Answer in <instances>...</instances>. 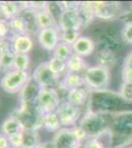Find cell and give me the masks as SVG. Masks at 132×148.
<instances>
[{
  "mask_svg": "<svg viewBox=\"0 0 132 148\" xmlns=\"http://www.w3.org/2000/svg\"><path fill=\"white\" fill-rule=\"evenodd\" d=\"M109 146L123 148L132 143V110L112 113L107 130Z\"/></svg>",
  "mask_w": 132,
  "mask_h": 148,
  "instance_id": "6da1fadb",
  "label": "cell"
},
{
  "mask_svg": "<svg viewBox=\"0 0 132 148\" xmlns=\"http://www.w3.org/2000/svg\"><path fill=\"white\" fill-rule=\"evenodd\" d=\"M112 113H96L88 111L79 121L89 137H101L107 134Z\"/></svg>",
  "mask_w": 132,
  "mask_h": 148,
  "instance_id": "7a4b0ae2",
  "label": "cell"
},
{
  "mask_svg": "<svg viewBox=\"0 0 132 148\" xmlns=\"http://www.w3.org/2000/svg\"><path fill=\"white\" fill-rule=\"evenodd\" d=\"M83 77L85 86L90 91H104L110 83L111 72L110 69L96 64L86 69Z\"/></svg>",
  "mask_w": 132,
  "mask_h": 148,
  "instance_id": "3957f363",
  "label": "cell"
},
{
  "mask_svg": "<svg viewBox=\"0 0 132 148\" xmlns=\"http://www.w3.org/2000/svg\"><path fill=\"white\" fill-rule=\"evenodd\" d=\"M12 116L18 119L25 130L39 131L44 126V114L40 111L38 106H21Z\"/></svg>",
  "mask_w": 132,
  "mask_h": 148,
  "instance_id": "277c9868",
  "label": "cell"
},
{
  "mask_svg": "<svg viewBox=\"0 0 132 148\" xmlns=\"http://www.w3.org/2000/svg\"><path fill=\"white\" fill-rule=\"evenodd\" d=\"M30 78L31 75L28 73V71L13 69L4 73V75L0 79V86L6 93L16 94L22 91Z\"/></svg>",
  "mask_w": 132,
  "mask_h": 148,
  "instance_id": "5b68a950",
  "label": "cell"
},
{
  "mask_svg": "<svg viewBox=\"0 0 132 148\" xmlns=\"http://www.w3.org/2000/svg\"><path fill=\"white\" fill-rule=\"evenodd\" d=\"M61 97L56 88H42L38 99V108L42 114L56 112L61 104Z\"/></svg>",
  "mask_w": 132,
  "mask_h": 148,
  "instance_id": "8992f818",
  "label": "cell"
},
{
  "mask_svg": "<svg viewBox=\"0 0 132 148\" xmlns=\"http://www.w3.org/2000/svg\"><path fill=\"white\" fill-rule=\"evenodd\" d=\"M91 8L95 18L101 20H112L121 13L122 6L118 2L92 1L90 2Z\"/></svg>",
  "mask_w": 132,
  "mask_h": 148,
  "instance_id": "52a82bcc",
  "label": "cell"
},
{
  "mask_svg": "<svg viewBox=\"0 0 132 148\" xmlns=\"http://www.w3.org/2000/svg\"><path fill=\"white\" fill-rule=\"evenodd\" d=\"M31 76L40 88H54V86L58 85L60 81V77L56 76L49 69L47 61L40 63Z\"/></svg>",
  "mask_w": 132,
  "mask_h": 148,
  "instance_id": "ba28073f",
  "label": "cell"
},
{
  "mask_svg": "<svg viewBox=\"0 0 132 148\" xmlns=\"http://www.w3.org/2000/svg\"><path fill=\"white\" fill-rule=\"evenodd\" d=\"M56 114L59 118L62 127H73L76 123L80 121L81 110L67 101H62L56 110Z\"/></svg>",
  "mask_w": 132,
  "mask_h": 148,
  "instance_id": "9c48e42d",
  "label": "cell"
},
{
  "mask_svg": "<svg viewBox=\"0 0 132 148\" xmlns=\"http://www.w3.org/2000/svg\"><path fill=\"white\" fill-rule=\"evenodd\" d=\"M37 37L40 46L47 51H53L57 45L61 42L60 31L56 27L40 29Z\"/></svg>",
  "mask_w": 132,
  "mask_h": 148,
  "instance_id": "30bf717a",
  "label": "cell"
},
{
  "mask_svg": "<svg viewBox=\"0 0 132 148\" xmlns=\"http://www.w3.org/2000/svg\"><path fill=\"white\" fill-rule=\"evenodd\" d=\"M40 90H42V88L33 80L32 76H31L28 83L25 85L22 91L19 93L20 94L21 106H38V99H39Z\"/></svg>",
  "mask_w": 132,
  "mask_h": 148,
  "instance_id": "8fae6325",
  "label": "cell"
},
{
  "mask_svg": "<svg viewBox=\"0 0 132 148\" xmlns=\"http://www.w3.org/2000/svg\"><path fill=\"white\" fill-rule=\"evenodd\" d=\"M55 148H78L82 147L72 132L71 127H62L55 132L52 139Z\"/></svg>",
  "mask_w": 132,
  "mask_h": 148,
  "instance_id": "7c38bea8",
  "label": "cell"
},
{
  "mask_svg": "<svg viewBox=\"0 0 132 148\" xmlns=\"http://www.w3.org/2000/svg\"><path fill=\"white\" fill-rule=\"evenodd\" d=\"M58 30L63 31H78L80 32L83 27L82 21L78 11H63L58 21Z\"/></svg>",
  "mask_w": 132,
  "mask_h": 148,
  "instance_id": "4fadbf2b",
  "label": "cell"
},
{
  "mask_svg": "<svg viewBox=\"0 0 132 148\" xmlns=\"http://www.w3.org/2000/svg\"><path fill=\"white\" fill-rule=\"evenodd\" d=\"M14 57H15V52L12 49L11 38L9 39L8 37L7 39L0 42V65L2 70L5 71V73L14 69Z\"/></svg>",
  "mask_w": 132,
  "mask_h": 148,
  "instance_id": "5bb4252c",
  "label": "cell"
},
{
  "mask_svg": "<svg viewBox=\"0 0 132 148\" xmlns=\"http://www.w3.org/2000/svg\"><path fill=\"white\" fill-rule=\"evenodd\" d=\"M71 47L75 54L86 57L94 53L96 49V42L91 37L81 35Z\"/></svg>",
  "mask_w": 132,
  "mask_h": 148,
  "instance_id": "9a60e30c",
  "label": "cell"
},
{
  "mask_svg": "<svg viewBox=\"0 0 132 148\" xmlns=\"http://www.w3.org/2000/svg\"><path fill=\"white\" fill-rule=\"evenodd\" d=\"M58 86L60 89L64 90L66 93L70 90L76 89V88L85 87L83 74L66 72L59 81Z\"/></svg>",
  "mask_w": 132,
  "mask_h": 148,
  "instance_id": "2e32d148",
  "label": "cell"
},
{
  "mask_svg": "<svg viewBox=\"0 0 132 148\" xmlns=\"http://www.w3.org/2000/svg\"><path fill=\"white\" fill-rule=\"evenodd\" d=\"M89 97H90V90L85 86L67 92L65 94V101L78 108H81L88 104Z\"/></svg>",
  "mask_w": 132,
  "mask_h": 148,
  "instance_id": "e0dca14e",
  "label": "cell"
},
{
  "mask_svg": "<svg viewBox=\"0 0 132 148\" xmlns=\"http://www.w3.org/2000/svg\"><path fill=\"white\" fill-rule=\"evenodd\" d=\"M12 49L15 53H27L33 49L34 42L29 35H17L11 37Z\"/></svg>",
  "mask_w": 132,
  "mask_h": 148,
  "instance_id": "ac0fdd59",
  "label": "cell"
},
{
  "mask_svg": "<svg viewBox=\"0 0 132 148\" xmlns=\"http://www.w3.org/2000/svg\"><path fill=\"white\" fill-rule=\"evenodd\" d=\"M22 6L21 3L12 1L0 2V18H3L9 21L11 19L21 15Z\"/></svg>",
  "mask_w": 132,
  "mask_h": 148,
  "instance_id": "d6986e66",
  "label": "cell"
},
{
  "mask_svg": "<svg viewBox=\"0 0 132 148\" xmlns=\"http://www.w3.org/2000/svg\"><path fill=\"white\" fill-rule=\"evenodd\" d=\"M24 130H24L22 123L14 116H8L6 120H4L1 125V131L6 136H10V135L16 134V133L23 132Z\"/></svg>",
  "mask_w": 132,
  "mask_h": 148,
  "instance_id": "ffe728a7",
  "label": "cell"
},
{
  "mask_svg": "<svg viewBox=\"0 0 132 148\" xmlns=\"http://www.w3.org/2000/svg\"><path fill=\"white\" fill-rule=\"evenodd\" d=\"M97 64L104 66L109 69H111L116 63V52L107 49H101L97 53Z\"/></svg>",
  "mask_w": 132,
  "mask_h": 148,
  "instance_id": "44dd1931",
  "label": "cell"
},
{
  "mask_svg": "<svg viewBox=\"0 0 132 148\" xmlns=\"http://www.w3.org/2000/svg\"><path fill=\"white\" fill-rule=\"evenodd\" d=\"M67 64V72H72V73H79L82 74L86 71L89 66H87L84 57L77 56V54L73 53L66 60Z\"/></svg>",
  "mask_w": 132,
  "mask_h": 148,
  "instance_id": "7402d4cb",
  "label": "cell"
},
{
  "mask_svg": "<svg viewBox=\"0 0 132 148\" xmlns=\"http://www.w3.org/2000/svg\"><path fill=\"white\" fill-rule=\"evenodd\" d=\"M36 17H37V23L38 27L40 29H45V28H50V27H56L57 24L54 21V19L52 18V16L50 15V13L47 10V7L42 10L36 12Z\"/></svg>",
  "mask_w": 132,
  "mask_h": 148,
  "instance_id": "603a6c76",
  "label": "cell"
},
{
  "mask_svg": "<svg viewBox=\"0 0 132 148\" xmlns=\"http://www.w3.org/2000/svg\"><path fill=\"white\" fill-rule=\"evenodd\" d=\"M42 127L49 132H57L60 128H62L56 112L44 114V126Z\"/></svg>",
  "mask_w": 132,
  "mask_h": 148,
  "instance_id": "cb8c5ba5",
  "label": "cell"
},
{
  "mask_svg": "<svg viewBox=\"0 0 132 148\" xmlns=\"http://www.w3.org/2000/svg\"><path fill=\"white\" fill-rule=\"evenodd\" d=\"M8 22L9 26H10V34H12V37L17 35H28L27 23L22 15L17 16V17L9 20Z\"/></svg>",
  "mask_w": 132,
  "mask_h": 148,
  "instance_id": "d4e9b609",
  "label": "cell"
},
{
  "mask_svg": "<svg viewBox=\"0 0 132 148\" xmlns=\"http://www.w3.org/2000/svg\"><path fill=\"white\" fill-rule=\"evenodd\" d=\"M24 143L22 148H38L40 143L39 131L37 130H24Z\"/></svg>",
  "mask_w": 132,
  "mask_h": 148,
  "instance_id": "484cf974",
  "label": "cell"
},
{
  "mask_svg": "<svg viewBox=\"0 0 132 148\" xmlns=\"http://www.w3.org/2000/svg\"><path fill=\"white\" fill-rule=\"evenodd\" d=\"M47 64H49V67L50 70L56 76H58V77H61L62 75H64L67 72V64L66 60H64V59L52 56L47 61Z\"/></svg>",
  "mask_w": 132,
  "mask_h": 148,
  "instance_id": "4316f807",
  "label": "cell"
},
{
  "mask_svg": "<svg viewBox=\"0 0 132 148\" xmlns=\"http://www.w3.org/2000/svg\"><path fill=\"white\" fill-rule=\"evenodd\" d=\"M52 52H53V56H52L58 57V58L64 59V60H67V59L74 53L73 49H72V47L70 45L65 44V42H59Z\"/></svg>",
  "mask_w": 132,
  "mask_h": 148,
  "instance_id": "83f0119b",
  "label": "cell"
},
{
  "mask_svg": "<svg viewBox=\"0 0 132 148\" xmlns=\"http://www.w3.org/2000/svg\"><path fill=\"white\" fill-rule=\"evenodd\" d=\"M31 63V57L27 53H15L13 67L16 70L28 71Z\"/></svg>",
  "mask_w": 132,
  "mask_h": 148,
  "instance_id": "f1b7e54d",
  "label": "cell"
},
{
  "mask_svg": "<svg viewBox=\"0 0 132 148\" xmlns=\"http://www.w3.org/2000/svg\"><path fill=\"white\" fill-rule=\"evenodd\" d=\"M120 39L124 44L132 45V21H127L120 31Z\"/></svg>",
  "mask_w": 132,
  "mask_h": 148,
  "instance_id": "f546056e",
  "label": "cell"
},
{
  "mask_svg": "<svg viewBox=\"0 0 132 148\" xmlns=\"http://www.w3.org/2000/svg\"><path fill=\"white\" fill-rule=\"evenodd\" d=\"M80 36L81 34L78 31H63L60 32V40L61 42L72 46Z\"/></svg>",
  "mask_w": 132,
  "mask_h": 148,
  "instance_id": "4dcf8cb0",
  "label": "cell"
},
{
  "mask_svg": "<svg viewBox=\"0 0 132 148\" xmlns=\"http://www.w3.org/2000/svg\"><path fill=\"white\" fill-rule=\"evenodd\" d=\"M119 95L127 103H132V83H121Z\"/></svg>",
  "mask_w": 132,
  "mask_h": 148,
  "instance_id": "1f68e13d",
  "label": "cell"
},
{
  "mask_svg": "<svg viewBox=\"0 0 132 148\" xmlns=\"http://www.w3.org/2000/svg\"><path fill=\"white\" fill-rule=\"evenodd\" d=\"M71 130H72V132H73L74 136H75L76 139H77V141L79 143H81L82 145H83V143L89 138L87 132H86L85 130H84L81 125H74L73 127H71Z\"/></svg>",
  "mask_w": 132,
  "mask_h": 148,
  "instance_id": "d6a6232c",
  "label": "cell"
},
{
  "mask_svg": "<svg viewBox=\"0 0 132 148\" xmlns=\"http://www.w3.org/2000/svg\"><path fill=\"white\" fill-rule=\"evenodd\" d=\"M82 148H105L104 142L99 137H89L83 143Z\"/></svg>",
  "mask_w": 132,
  "mask_h": 148,
  "instance_id": "836d02e7",
  "label": "cell"
},
{
  "mask_svg": "<svg viewBox=\"0 0 132 148\" xmlns=\"http://www.w3.org/2000/svg\"><path fill=\"white\" fill-rule=\"evenodd\" d=\"M9 142H10L11 147L13 148H22L24 143V134L23 132H19L16 134L8 136Z\"/></svg>",
  "mask_w": 132,
  "mask_h": 148,
  "instance_id": "e575fe53",
  "label": "cell"
},
{
  "mask_svg": "<svg viewBox=\"0 0 132 148\" xmlns=\"http://www.w3.org/2000/svg\"><path fill=\"white\" fill-rule=\"evenodd\" d=\"M121 80L123 83H132V68L128 66H122Z\"/></svg>",
  "mask_w": 132,
  "mask_h": 148,
  "instance_id": "d590c367",
  "label": "cell"
},
{
  "mask_svg": "<svg viewBox=\"0 0 132 148\" xmlns=\"http://www.w3.org/2000/svg\"><path fill=\"white\" fill-rule=\"evenodd\" d=\"M0 148H11L8 136H6L2 132L0 133Z\"/></svg>",
  "mask_w": 132,
  "mask_h": 148,
  "instance_id": "8d00e7d4",
  "label": "cell"
},
{
  "mask_svg": "<svg viewBox=\"0 0 132 148\" xmlns=\"http://www.w3.org/2000/svg\"><path fill=\"white\" fill-rule=\"evenodd\" d=\"M124 66H128V67L132 68V51L130 52L127 53V56L124 58V62H123Z\"/></svg>",
  "mask_w": 132,
  "mask_h": 148,
  "instance_id": "74e56055",
  "label": "cell"
},
{
  "mask_svg": "<svg viewBox=\"0 0 132 148\" xmlns=\"http://www.w3.org/2000/svg\"><path fill=\"white\" fill-rule=\"evenodd\" d=\"M126 148H132V145H130V146H128V147H126Z\"/></svg>",
  "mask_w": 132,
  "mask_h": 148,
  "instance_id": "f35d334b",
  "label": "cell"
},
{
  "mask_svg": "<svg viewBox=\"0 0 132 148\" xmlns=\"http://www.w3.org/2000/svg\"><path fill=\"white\" fill-rule=\"evenodd\" d=\"M0 70H2V69H1V65H0Z\"/></svg>",
  "mask_w": 132,
  "mask_h": 148,
  "instance_id": "ab89813d",
  "label": "cell"
},
{
  "mask_svg": "<svg viewBox=\"0 0 132 148\" xmlns=\"http://www.w3.org/2000/svg\"><path fill=\"white\" fill-rule=\"evenodd\" d=\"M78 148H82V147H78Z\"/></svg>",
  "mask_w": 132,
  "mask_h": 148,
  "instance_id": "60d3db41",
  "label": "cell"
}]
</instances>
